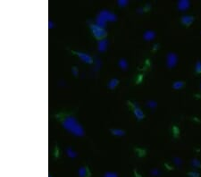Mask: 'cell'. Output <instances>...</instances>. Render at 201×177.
Wrapping results in <instances>:
<instances>
[{"mask_svg":"<svg viewBox=\"0 0 201 177\" xmlns=\"http://www.w3.org/2000/svg\"><path fill=\"white\" fill-rule=\"evenodd\" d=\"M62 125L65 130H67L77 137H82L84 135V130L74 116H65L64 119L62 121Z\"/></svg>","mask_w":201,"mask_h":177,"instance_id":"1","label":"cell"},{"mask_svg":"<svg viewBox=\"0 0 201 177\" xmlns=\"http://www.w3.org/2000/svg\"><path fill=\"white\" fill-rule=\"evenodd\" d=\"M116 20V15L107 10H102L100 11L98 15L96 18V24L101 28H105L106 25V21L114 22Z\"/></svg>","mask_w":201,"mask_h":177,"instance_id":"2","label":"cell"},{"mask_svg":"<svg viewBox=\"0 0 201 177\" xmlns=\"http://www.w3.org/2000/svg\"><path fill=\"white\" fill-rule=\"evenodd\" d=\"M90 30L91 32L93 33V35L96 39H100V40H103L104 38L106 36V32H105V29L101 28L94 23V24H90Z\"/></svg>","mask_w":201,"mask_h":177,"instance_id":"3","label":"cell"},{"mask_svg":"<svg viewBox=\"0 0 201 177\" xmlns=\"http://www.w3.org/2000/svg\"><path fill=\"white\" fill-rule=\"evenodd\" d=\"M75 54L79 56V58L81 61H83L84 63L87 64H92L93 63V58L89 56L88 54H86V53H83V52H80V51H76L74 52Z\"/></svg>","mask_w":201,"mask_h":177,"instance_id":"4","label":"cell"},{"mask_svg":"<svg viewBox=\"0 0 201 177\" xmlns=\"http://www.w3.org/2000/svg\"><path fill=\"white\" fill-rule=\"evenodd\" d=\"M132 107H133V113H134L135 117H136L138 120H141L142 118L144 117V114H143V112L141 111V109L139 108L138 103L133 102L132 103Z\"/></svg>","mask_w":201,"mask_h":177,"instance_id":"5","label":"cell"},{"mask_svg":"<svg viewBox=\"0 0 201 177\" xmlns=\"http://www.w3.org/2000/svg\"><path fill=\"white\" fill-rule=\"evenodd\" d=\"M108 46V41L105 39L100 40L97 43V49L99 52H105V49L107 48Z\"/></svg>","mask_w":201,"mask_h":177,"instance_id":"6","label":"cell"},{"mask_svg":"<svg viewBox=\"0 0 201 177\" xmlns=\"http://www.w3.org/2000/svg\"><path fill=\"white\" fill-rule=\"evenodd\" d=\"M118 83H119V80H118V79H112V80L108 82L107 86L108 88H111V89H113V88H114L116 87V86L118 85Z\"/></svg>","mask_w":201,"mask_h":177,"instance_id":"7","label":"cell"},{"mask_svg":"<svg viewBox=\"0 0 201 177\" xmlns=\"http://www.w3.org/2000/svg\"><path fill=\"white\" fill-rule=\"evenodd\" d=\"M118 64H119L120 68L122 69V70H126V69L128 68V63L127 61L125 60L124 58H121L119 60V63H118Z\"/></svg>","mask_w":201,"mask_h":177,"instance_id":"8","label":"cell"},{"mask_svg":"<svg viewBox=\"0 0 201 177\" xmlns=\"http://www.w3.org/2000/svg\"><path fill=\"white\" fill-rule=\"evenodd\" d=\"M111 132L113 135H116V136H122L125 133L124 131L121 130V129H111Z\"/></svg>","mask_w":201,"mask_h":177,"instance_id":"9","label":"cell"},{"mask_svg":"<svg viewBox=\"0 0 201 177\" xmlns=\"http://www.w3.org/2000/svg\"><path fill=\"white\" fill-rule=\"evenodd\" d=\"M66 153H67V155H68L70 157H72V158H74V157H76V152L74 151L72 148H67V149H66Z\"/></svg>","mask_w":201,"mask_h":177,"instance_id":"10","label":"cell"},{"mask_svg":"<svg viewBox=\"0 0 201 177\" xmlns=\"http://www.w3.org/2000/svg\"><path fill=\"white\" fill-rule=\"evenodd\" d=\"M153 36H154V33L151 32H145L144 34V39L145 40H151V39H153Z\"/></svg>","mask_w":201,"mask_h":177,"instance_id":"11","label":"cell"},{"mask_svg":"<svg viewBox=\"0 0 201 177\" xmlns=\"http://www.w3.org/2000/svg\"><path fill=\"white\" fill-rule=\"evenodd\" d=\"M117 4L119 5L120 6H125L126 5L128 4V1H126V0H119L118 2H117Z\"/></svg>","mask_w":201,"mask_h":177,"instance_id":"12","label":"cell"},{"mask_svg":"<svg viewBox=\"0 0 201 177\" xmlns=\"http://www.w3.org/2000/svg\"><path fill=\"white\" fill-rule=\"evenodd\" d=\"M72 74H73L74 76H77V75H78V72H78L77 67H75V66L72 67Z\"/></svg>","mask_w":201,"mask_h":177,"instance_id":"13","label":"cell"},{"mask_svg":"<svg viewBox=\"0 0 201 177\" xmlns=\"http://www.w3.org/2000/svg\"><path fill=\"white\" fill-rule=\"evenodd\" d=\"M105 177H115V175L113 174H105Z\"/></svg>","mask_w":201,"mask_h":177,"instance_id":"14","label":"cell"},{"mask_svg":"<svg viewBox=\"0 0 201 177\" xmlns=\"http://www.w3.org/2000/svg\"><path fill=\"white\" fill-rule=\"evenodd\" d=\"M54 24H53V22H49V28L51 29V27H53Z\"/></svg>","mask_w":201,"mask_h":177,"instance_id":"15","label":"cell"}]
</instances>
